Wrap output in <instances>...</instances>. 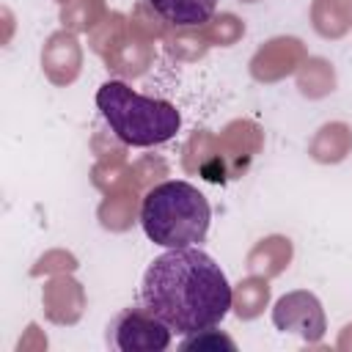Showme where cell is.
<instances>
[{
	"mask_svg": "<svg viewBox=\"0 0 352 352\" xmlns=\"http://www.w3.org/2000/svg\"><path fill=\"white\" fill-rule=\"evenodd\" d=\"M140 302L176 336H190L223 322L231 311V283L201 248H173L146 267Z\"/></svg>",
	"mask_w": 352,
	"mask_h": 352,
	"instance_id": "cell-1",
	"label": "cell"
},
{
	"mask_svg": "<svg viewBox=\"0 0 352 352\" xmlns=\"http://www.w3.org/2000/svg\"><path fill=\"white\" fill-rule=\"evenodd\" d=\"M209 223L212 206L206 195L184 179H165L143 192L140 226L160 248L173 250L201 245L209 234Z\"/></svg>",
	"mask_w": 352,
	"mask_h": 352,
	"instance_id": "cell-2",
	"label": "cell"
},
{
	"mask_svg": "<svg viewBox=\"0 0 352 352\" xmlns=\"http://www.w3.org/2000/svg\"><path fill=\"white\" fill-rule=\"evenodd\" d=\"M96 107L102 121L129 146V148H151L168 143L179 126L182 113L168 99H154L138 94L126 80H107L96 91Z\"/></svg>",
	"mask_w": 352,
	"mask_h": 352,
	"instance_id": "cell-3",
	"label": "cell"
},
{
	"mask_svg": "<svg viewBox=\"0 0 352 352\" xmlns=\"http://www.w3.org/2000/svg\"><path fill=\"white\" fill-rule=\"evenodd\" d=\"M173 330L157 319L143 302L121 308L110 322L104 341L110 349L118 352H162L170 346Z\"/></svg>",
	"mask_w": 352,
	"mask_h": 352,
	"instance_id": "cell-4",
	"label": "cell"
},
{
	"mask_svg": "<svg viewBox=\"0 0 352 352\" xmlns=\"http://www.w3.org/2000/svg\"><path fill=\"white\" fill-rule=\"evenodd\" d=\"M272 324L280 333L300 336L305 344H319L327 333V316L322 300L308 289L286 292L272 305Z\"/></svg>",
	"mask_w": 352,
	"mask_h": 352,
	"instance_id": "cell-5",
	"label": "cell"
},
{
	"mask_svg": "<svg viewBox=\"0 0 352 352\" xmlns=\"http://www.w3.org/2000/svg\"><path fill=\"white\" fill-rule=\"evenodd\" d=\"M308 58V47L300 36H272L264 44L256 47V52L248 60V74L261 82L272 85L286 77H294V72Z\"/></svg>",
	"mask_w": 352,
	"mask_h": 352,
	"instance_id": "cell-6",
	"label": "cell"
},
{
	"mask_svg": "<svg viewBox=\"0 0 352 352\" xmlns=\"http://www.w3.org/2000/svg\"><path fill=\"white\" fill-rule=\"evenodd\" d=\"M217 143L228 179H242L258 157V151L264 148V129L253 118H231L217 132Z\"/></svg>",
	"mask_w": 352,
	"mask_h": 352,
	"instance_id": "cell-7",
	"label": "cell"
},
{
	"mask_svg": "<svg viewBox=\"0 0 352 352\" xmlns=\"http://www.w3.org/2000/svg\"><path fill=\"white\" fill-rule=\"evenodd\" d=\"M88 308V294L85 286L74 278V272H60L50 275L41 286V311L50 324L58 327H72L82 319Z\"/></svg>",
	"mask_w": 352,
	"mask_h": 352,
	"instance_id": "cell-8",
	"label": "cell"
},
{
	"mask_svg": "<svg viewBox=\"0 0 352 352\" xmlns=\"http://www.w3.org/2000/svg\"><path fill=\"white\" fill-rule=\"evenodd\" d=\"M41 72L44 77L58 85V88H69L72 82H77L80 72H82V44L77 38V33L60 28L55 33H50L41 44Z\"/></svg>",
	"mask_w": 352,
	"mask_h": 352,
	"instance_id": "cell-9",
	"label": "cell"
},
{
	"mask_svg": "<svg viewBox=\"0 0 352 352\" xmlns=\"http://www.w3.org/2000/svg\"><path fill=\"white\" fill-rule=\"evenodd\" d=\"M179 162H182V170L187 176H201L212 184L231 182L228 170H226V162H223V154H220L217 135L209 132V129L190 132V138L182 146V160Z\"/></svg>",
	"mask_w": 352,
	"mask_h": 352,
	"instance_id": "cell-10",
	"label": "cell"
},
{
	"mask_svg": "<svg viewBox=\"0 0 352 352\" xmlns=\"http://www.w3.org/2000/svg\"><path fill=\"white\" fill-rule=\"evenodd\" d=\"M294 258V242L286 234H267L258 242H253V248L245 256V267L250 275H261V278H278L289 270Z\"/></svg>",
	"mask_w": 352,
	"mask_h": 352,
	"instance_id": "cell-11",
	"label": "cell"
},
{
	"mask_svg": "<svg viewBox=\"0 0 352 352\" xmlns=\"http://www.w3.org/2000/svg\"><path fill=\"white\" fill-rule=\"evenodd\" d=\"M154 44L126 36L110 55H104V69L116 77V80H138L143 77L151 66H154Z\"/></svg>",
	"mask_w": 352,
	"mask_h": 352,
	"instance_id": "cell-12",
	"label": "cell"
},
{
	"mask_svg": "<svg viewBox=\"0 0 352 352\" xmlns=\"http://www.w3.org/2000/svg\"><path fill=\"white\" fill-rule=\"evenodd\" d=\"M352 154V126L346 121H324L308 140V157L319 165H338Z\"/></svg>",
	"mask_w": 352,
	"mask_h": 352,
	"instance_id": "cell-13",
	"label": "cell"
},
{
	"mask_svg": "<svg viewBox=\"0 0 352 352\" xmlns=\"http://www.w3.org/2000/svg\"><path fill=\"white\" fill-rule=\"evenodd\" d=\"M140 201H143V192H138V190H124V192L104 195L96 206L99 226L110 234L129 231L135 223H140Z\"/></svg>",
	"mask_w": 352,
	"mask_h": 352,
	"instance_id": "cell-14",
	"label": "cell"
},
{
	"mask_svg": "<svg viewBox=\"0 0 352 352\" xmlns=\"http://www.w3.org/2000/svg\"><path fill=\"white\" fill-rule=\"evenodd\" d=\"M294 82H297V91L300 96L316 102V99H324L330 96L336 88H338V74H336V66L322 58V55H308L302 60V66L294 72Z\"/></svg>",
	"mask_w": 352,
	"mask_h": 352,
	"instance_id": "cell-15",
	"label": "cell"
},
{
	"mask_svg": "<svg viewBox=\"0 0 352 352\" xmlns=\"http://www.w3.org/2000/svg\"><path fill=\"white\" fill-rule=\"evenodd\" d=\"M270 300H272L270 278L248 275V278H242L236 286H231V311H234V316L242 319V322L258 319V316L270 308Z\"/></svg>",
	"mask_w": 352,
	"mask_h": 352,
	"instance_id": "cell-16",
	"label": "cell"
},
{
	"mask_svg": "<svg viewBox=\"0 0 352 352\" xmlns=\"http://www.w3.org/2000/svg\"><path fill=\"white\" fill-rule=\"evenodd\" d=\"M311 28L327 41H338L352 30V11L341 0H311Z\"/></svg>",
	"mask_w": 352,
	"mask_h": 352,
	"instance_id": "cell-17",
	"label": "cell"
},
{
	"mask_svg": "<svg viewBox=\"0 0 352 352\" xmlns=\"http://www.w3.org/2000/svg\"><path fill=\"white\" fill-rule=\"evenodd\" d=\"M162 47H165V55L176 63H195V60L206 58V52L212 50L201 25L170 28V33L162 38Z\"/></svg>",
	"mask_w": 352,
	"mask_h": 352,
	"instance_id": "cell-18",
	"label": "cell"
},
{
	"mask_svg": "<svg viewBox=\"0 0 352 352\" xmlns=\"http://www.w3.org/2000/svg\"><path fill=\"white\" fill-rule=\"evenodd\" d=\"M88 176H91V184L102 195H113V192H124V190H138L135 170H132L129 160H96L91 165Z\"/></svg>",
	"mask_w": 352,
	"mask_h": 352,
	"instance_id": "cell-19",
	"label": "cell"
},
{
	"mask_svg": "<svg viewBox=\"0 0 352 352\" xmlns=\"http://www.w3.org/2000/svg\"><path fill=\"white\" fill-rule=\"evenodd\" d=\"M173 28L204 25L214 11L217 0H148Z\"/></svg>",
	"mask_w": 352,
	"mask_h": 352,
	"instance_id": "cell-20",
	"label": "cell"
},
{
	"mask_svg": "<svg viewBox=\"0 0 352 352\" xmlns=\"http://www.w3.org/2000/svg\"><path fill=\"white\" fill-rule=\"evenodd\" d=\"M107 14H110V8H107L104 0H69V3L60 6L58 19H60V28H66L77 36L80 33L88 36Z\"/></svg>",
	"mask_w": 352,
	"mask_h": 352,
	"instance_id": "cell-21",
	"label": "cell"
},
{
	"mask_svg": "<svg viewBox=\"0 0 352 352\" xmlns=\"http://www.w3.org/2000/svg\"><path fill=\"white\" fill-rule=\"evenodd\" d=\"M126 16H129V36L151 41V44L162 41L170 33V28H173L148 0H138Z\"/></svg>",
	"mask_w": 352,
	"mask_h": 352,
	"instance_id": "cell-22",
	"label": "cell"
},
{
	"mask_svg": "<svg viewBox=\"0 0 352 352\" xmlns=\"http://www.w3.org/2000/svg\"><path fill=\"white\" fill-rule=\"evenodd\" d=\"M129 36V16L121 11H110L91 33H88V50L96 52L99 58L110 55L124 38Z\"/></svg>",
	"mask_w": 352,
	"mask_h": 352,
	"instance_id": "cell-23",
	"label": "cell"
},
{
	"mask_svg": "<svg viewBox=\"0 0 352 352\" xmlns=\"http://www.w3.org/2000/svg\"><path fill=\"white\" fill-rule=\"evenodd\" d=\"M201 28H204V33H206V38H209L212 47H234L248 33L245 19L236 16L234 11H214Z\"/></svg>",
	"mask_w": 352,
	"mask_h": 352,
	"instance_id": "cell-24",
	"label": "cell"
},
{
	"mask_svg": "<svg viewBox=\"0 0 352 352\" xmlns=\"http://www.w3.org/2000/svg\"><path fill=\"white\" fill-rule=\"evenodd\" d=\"M80 267V258L66 250V248H50L44 250L33 264H30V278H50V275H60V272H77Z\"/></svg>",
	"mask_w": 352,
	"mask_h": 352,
	"instance_id": "cell-25",
	"label": "cell"
},
{
	"mask_svg": "<svg viewBox=\"0 0 352 352\" xmlns=\"http://www.w3.org/2000/svg\"><path fill=\"white\" fill-rule=\"evenodd\" d=\"M132 170H135V182H138L140 192L151 190L154 184H160L170 176V165L162 154H140L138 160H132Z\"/></svg>",
	"mask_w": 352,
	"mask_h": 352,
	"instance_id": "cell-26",
	"label": "cell"
},
{
	"mask_svg": "<svg viewBox=\"0 0 352 352\" xmlns=\"http://www.w3.org/2000/svg\"><path fill=\"white\" fill-rule=\"evenodd\" d=\"M88 148L96 160H129V146L107 124L94 129V135L88 140Z\"/></svg>",
	"mask_w": 352,
	"mask_h": 352,
	"instance_id": "cell-27",
	"label": "cell"
},
{
	"mask_svg": "<svg viewBox=\"0 0 352 352\" xmlns=\"http://www.w3.org/2000/svg\"><path fill=\"white\" fill-rule=\"evenodd\" d=\"M179 349H198V352H204V349H212V352L228 349V352H234V349H236V341H234L228 333L217 330V324H214V327H204V330H198V333L184 336L182 344H179Z\"/></svg>",
	"mask_w": 352,
	"mask_h": 352,
	"instance_id": "cell-28",
	"label": "cell"
},
{
	"mask_svg": "<svg viewBox=\"0 0 352 352\" xmlns=\"http://www.w3.org/2000/svg\"><path fill=\"white\" fill-rule=\"evenodd\" d=\"M47 336H44V330L36 324V322H30L28 327H25V333H22V338L16 341V352H44L47 349Z\"/></svg>",
	"mask_w": 352,
	"mask_h": 352,
	"instance_id": "cell-29",
	"label": "cell"
},
{
	"mask_svg": "<svg viewBox=\"0 0 352 352\" xmlns=\"http://www.w3.org/2000/svg\"><path fill=\"white\" fill-rule=\"evenodd\" d=\"M336 349H338V352H352V322H349V324H344V327L338 330Z\"/></svg>",
	"mask_w": 352,
	"mask_h": 352,
	"instance_id": "cell-30",
	"label": "cell"
},
{
	"mask_svg": "<svg viewBox=\"0 0 352 352\" xmlns=\"http://www.w3.org/2000/svg\"><path fill=\"white\" fill-rule=\"evenodd\" d=\"M3 19H6V36H3V44H8V41H11V33H14V14H11V8H6V6H3Z\"/></svg>",
	"mask_w": 352,
	"mask_h": 352,
	"instance_id": "cell-31",
	"label": "cell"
},
{
	"mask_svg": "<svg viewBox=\"0 0 352 352\" xmlns=\"http://www.w3.org/2000/svg\"><path fill=\"white\" fill-rule=\"evenodd\" d=\"M341 3H344V6H346V8L352 11V0H341Z\"/></svg>",
	"mask_w": 352,
	"mask_h": 352,
	"instance_id": "cell-32",
	"label": "cell"
},
{
	"mask_svg": "<svg viewBox=\"0 0 352 352\" xmlns=\"http://www.w3.org/2000/svg\"><path fill=\"white\" fill-rule=\"evenodd\" d=\"M239 3H261V0H239Z\"/></svg>",
	"mask_w": 352,
	"mask_h": 352,
	"instance_id": "cell-33",
	"label": "cell"
},
{
	"mask_svg": "<svg viewBox=\"0 0 352 352\" xmlns=\"http://www.w3.org/2000/svg\"><path fill=\"white\" fill-rule=\"evenodd\" d=\"M55 3H60V6H63V3H69V0H55Z\"/></svg>",
	"mask_w": 352,
	"mask_h": 352,
	"instance_id": "cell-34",
	"label": "cell"
}]
</instances>
